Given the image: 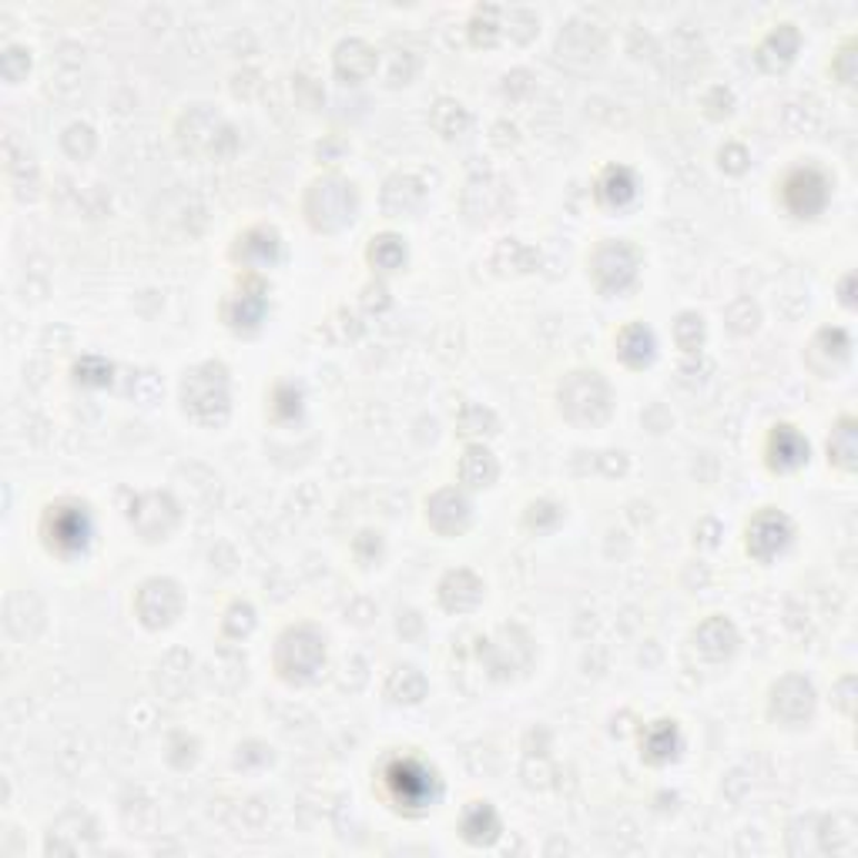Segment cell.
Wrapping results in <instances>:
<instances>
[{
	"label": "cell",
	"mask_w": 858,
	"mask_h": 858,
	"mask_svg": "<svg viewBox=\"0 0 858 858\" xmlns=\"http://www.w3.org/2000/svg\"><path fill=\"white\" fill-rule=\"evenodd\" d=\"M386 778H389V788L396 791V798L402 805H419L422 808L426 801H433V791H429V784H433V774L422 771L412 761H396L386 771Z\"/></svg>",
	"instance_id": "obj_1"
}]
</instances>
